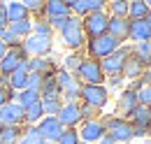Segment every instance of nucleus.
Segmentation results:
<instances>
[{
	"mask_svg": "<svg viewBox=\"0 0 151 144\" xmlns=\"http://www.w3.org/2000/svg\"><path fill=\"white\" fill-rule=\"evenodd\" d=\"M75 77L81 81V84H88V86H105V72L100 68V63L93 60V58H84L77 68Z\"/></svg>",
	"mask_w": 151,
	"mask_h": 144,
	"instance_id": "obj_1",
	"label": "nucleus"
},
{
	"mask_svg": "<svg viewBox=\"0 0 151 144\" xmlns=\"http://www.w3.org/2000/svg\"><path fill=\"white\" fill-rule=\"evenodd\" d=\"M102 128H105L107 137H109L114 144L116 142L128 144L132 137H135V135H132V126L126 121V119H121V116H109V119H105V121H102Z\"/></svg>",
	"mask_w": 151,
	"mask_h": 144,
	"instance_id": "obj_2",
	"label": "nucleus"
},
{
	"mask_svg": "<svg viewBox=\"0 0 151 144\" xmlns=\"http://www.w3.org/2000/svg\"><path fill=\"white\" fill-rule=\"evenodd\" d=\"M60 37H63V44L65 47H70V49H79L81 44H84V28H81V19L79 17H68V23H65V28L60 30Z\"/></svg>",
	"mask_w": 151,
	"mask_h": 144,
	"instance_id": "obj_3",
	"label": "nucleus"
},
{
	"mask_svg": "<svg viewBox=\"0 0 151 144\" xmlns=\"http://www.w3.org/2000/svg\"><path fill=\"white\" fill-rule=\"evenodd\" d=\"M119 47H121V44H119L112 35H100V37L88 40V56H91L93 60H102V58H107L109 54H114Z\"/></svg>",
	"mask_w": 151,
	"mask_h": 144,
	"instance_id": "obj_4",
	"label": "nucleus"
},
{
	"mask_svg": "<svg viewBox=\"0 0 151 144\" xmlns=\"http://www.w3.org/2000/svg\"><path fill=\"white\" fill-rule=\"evenodd\" d=\"M107 14L105 12H93V14H86L81 19V28H84V35H88L91 40L100 35H107Z\"/></svg>",
	"mask_w": 151,
	"mask_h": 144,
	"instance_id": "obj_5",
	"label": "nucleus"
},
{
	"mask_svg": "<svg viewBox=\"0 0 151 144\" xmlns=\"http://www.w3.org/2000/svg\"><path fill=\"white\" fill-rule=\"evenodd\" d=\"M28 58V54L23 51V47H12V49H7V54L2 56V60H0V77H9L12 72L19 68L21 63Z\"/></svg>",
	"mask_w": 151,
	"mask_h": 144,
	"instance_id": "obj_6",
	"label": "nucleus"
},
{
	"mask_svg": "<svg viewBox=\"0 0 151 144\" xmlns=\"http://www.w3.org/2000/svg\"><path fill=\"white\" fill-rule=\"evenodd\" d=\"M107 89L105 86H88V84H84L81 86V93H79V98L84 100V105H88V107L93 109H100L107 105Z\"/></svg>",
	"mask_w": 151,
	"mask_h": 144,
	"instance_id": "obj_7",
	"label": "nucleus"
},
{
	"mask_svg": "<svg viewBox=\"0 0 151 144\" xmlns=\"http://www.w3.org/2000/svg\"><path fill=\"white\" fill-rule=\"evenodd\" d=\"M128 54H130V49H128V47H119L114 54H109L107 58H102V60H98V63H100L102 72H107V74H121L123 65H126Z\"/></svg>",
	"mask_w": 151,
	"mask_h": 144,
	"instance_id": "obj_8",
	"label": "nucleus"
},
{
	"mask_svg": "<svg viewBox=\"0 0 151 144\" xmlns=\"http://www.w3.org/2000/svg\"><path fill=\"white\" fill-rule=\"evenodd\" d=\"M79 132V140L86 144L91 142H100L105 137V128H102V121H95V119H88V121H81V130Z\"/></svg>",
	"mask_w": 151,
	"mask_h": 144,
	"instance_id": "obj_9",
	"label": "nucleus"
},
{
	"mask_svg": "<svg viewBox=\"0 0 151 144\" xmlns=\"http://www.w3.org/2000/svg\"><path fill=\"white\" fill-rule=\"evenodd\" d=\"M128 40H132L135 44L151 42V26L147 23V19H128Z\"/></svg>",
	"mask_w": 151,
	"mask_h": 144,
	"instance_id": "obj_10",
	"label": "nucleus"
},
{
	"mask_svg": "<svg viewBox=\"0 0 151 144\" xmlns=\"http://www.w3.org/2000/svg\"><path fill=\"white\" fill-rule=\"evenodd\" d=\"M37 130H40V135H42L44 142H54L56 144V140L60 137V132H63L65 128L58 123L56 116H44V119L37 123Z\"/></svg>",
	"mask_w": 151,
	"mask_h": 144,
	"instance_id": "obj_11",
	"label": "nucleus"
},
{
	"mask_svg": "<svg viewBox=\"0 0 151 144\" xmlns=\"http://www.w3.org/2000/svg\"><path fill=\"white\" fill-rule=\"evenodd\" d=\"M58 123L63 128H75L81 123V112H79V102H63V107L58 112Z\"/></svg>",
	"mask_w": 151,
	"mask_h": 144,
	"instance_id": "obj_12",
	"label": "nucleus"
},
{
	"mask_svg": "<svg viewBox=\"0 0 151 144\" xmlns=\"http://www.w3.org/2000/svg\"><path fill=\"white\" fill-rule=\"evenodd\" d=\"M23 51L26 54H35V56H47L51 51V40L47 37H37V35H28L23 42H21Z\"/></svg>",
	"mask_w": 151,
	"mask_h": 144,
	"instance_id": "obj_13",
	"label": "nucleus"
},
{
	"mask_svg": "<svg viewBox=\"0 0 151 144\" xmlns=\"http://www.w3.org/2000/svg\"><path fill=\"white\" fill-rule=\"evenodd\" d=\"M0 123L2 126H21L23 123V107L17 102H7L0 107Z\"/></svg>",
	"mask_w": 151,
	"mask_h": 144,
	"instance_id": "obj_14",
	"label": "nucleus"
},
{
	"mask_svg": "<svg viewBox=\"0 0 151 144\" xmlns=\"http://www.w3.org/2000/svg\"><path fill=\"white\" fill-rule=\"evenodd\" d=\"M128 119H130L128 123H130L135 130H144V132H147V130L151 128V107L137 105V107H135V112H132Z\"/></svg>",
	"mask_w": 151,
	"mask_h": 144,
	"instance_id": "obj_15",
	"label": "nucleus"
},
{
	"mask_svg": "<svg viewBox=\"0 0 151 144\" xmlns=\"http://www.w3.org/2000/svg\"><path fill=\"white\" fill-rule=\"evenodd\" d=\"M7 84H9V89H12V91H23V89H28V58H26L19 68H17V70L7 77Z\"/></svg>",
	"mask_w": 151,
	"mask_h": 144,
	"instance_id": "obj_16",
	"label": "nucleus"
},
{
	"mask_svg": "<svg viewBox=\"0 0 151 144\" xmlns=\"http://www.w3.org/2000/svg\"><path fill=\"white\" fill-rule=\"evenodd\" d=\"M147 70L144 68V63L137 58V56L132 54H128V58H126V65H123V70H121V74H123V79H130V81H135V79H139L142 77V72Z\"/></svg>",
	"mask_w": 151,
	"mask_h": 144,
	"instance_id": "obj_17",
	"label": "nucleus"
},
{
	"mask_svg": "<svg viewBox=\"0 0 151 144\" xmlns=\"http://www.w3.org/2000/svg\"><path fill=\"white\" fill-rule=\"evenodd\" d=\"M107 35H112L119 44H121L123 40H128V19L109 17L107 19Z\"/></svg>",
	"mask_w": 151,
	"mask_h": 144,
	"instance_id": "obj_18",
	"label": "nucleus"
},
{
	"mask_svg": "<svg viewBox=\"0 0 151 144\" xmlns=\"http://www.w3.org/2000/svg\"><path fill=\"white\" fill-rule=\"evenodd\" d=\"M28 72H35V74H54L56 72V63L51 58H44V56H35V58H28Z\"/></svg>",
	"mask_w": 151,
	"mask_h": 144,
	"instance_id": "obj_19",
	"label": "nucleus"
},
{
	"mask_svg": "<svg viewBox=\"0 0 151 144\" xmlns=\"http://www.w3.org/2000/svg\"><path fill=\"white\" fill-rule=\"evenodd\" d=\"M40 100L47 102V100H60V89H58L54 74H47L42 79V89H40Z\"/></svg>",
	"mask_w": 151,
	"mask_h": 144,
	"instance_id": "obj_20",
	"label": "nucleus"
},
{
	"mask_svg": "<svg viewBox=\"0 0 151 144\" xmlns=\"http://www.w3.org/2000/svg\"><path fill=\"white\" fill-rule=\"evenodd\" d=\"M137 105H139V102H137V93L130 91V89H126L121 93V98H119V114H121V119H123V116H130Z\"/></svg>",
	"mask_w": 151,
	"mask_h": 144,
	"instance_id": "obj_21",
	"label": "nucleus"
},
{
	"mask_svg": "<svg viewBox=\"0 0 151 144\" xmlns=\"http://www.w3.org/2000/svg\"><path fill=\"white\" fill-rule=\"evenodd\" d=\"M42 14L49 19H58V17H70V9H68V5L65 2H58V0H49V2H44V7H42Z\"/></svg>",
	"mask_w": 151,
	"mask_h": 144,
	"instance_id": "obj_22",
	"label": "nucleus"
},
{
	"mask_svg": "<svg viewBox=\"0 0 151 144\" xmlns=\"http://www.w3.org/2000/svg\"><path fill=\"white\" fill-rule=\"evenodd\" d=\"M5 9H7V19H9V23H17V21H26V19H30L28 9L23 7V2H5Z\"/></svg>",
	"mask_w": 151,
	"mask_h": 144,
	"instance_id": "obj_23",
	"label": "nucleus"
},
{
	"mask_svg": "<svg viewBox=\"0 0 151 144\" xmlns=\"http://www.w3.org/2000/svg\"><path fill=\"white\" fill-rule=\"evenodd\" d=\"M21 126H0V144H19Z\"/></svg>",
	"mask_w": 151,
	"mask_h": 144,
	"instance_id": "obj_24",
	"label": "nucleus"
},
{
	"mask_svg": "<svg viewBox=\"0 0 151 144\" xmlns=\"http://www.w3.org/2000/svg\"><path fill=\"white\" fill-rule=\"evenodd\" d=\"M44 119V109H42V102H35V105H30V107L23 109V121L28 123V126H35V123H40Z\"/></svg>",
	"mask_w": 151,
	"mask_h": 144,
	"instance_id": "obj_25",
	"label": "nucleus"
},
{
	"mask_svg": "<svg viewBox=\"0 0 151 144\" xmlns=\"http://www.w3.org/2000/svg\"><path fill=\"white\" fill-rule=\"evenodd\" d=\"M7 30H9L12 35H17L19 40H21V37H28V35H33V21H30V19H26V21L9 23V26H7Z\"/></svg>",
	"mask_w": 151,
	"mask_h": 144,
	"instance_id": "obj_26",
	"label": "nucleus"
},
{
	"mask_svg": "<svg viewBox=\"0 0 151 144\" xmlns=\"http://www.w3.org/2000/svg\"><path fill=\"white\" fill-rule=\"evenodd\" d=\"M149 17V7H147V2H142V0H132L128 2V19L135 21V19H147Z\"/></svg>",
	"mask_w": 151,
	"mask_h": 144,
	"instance_id": "obj_27",
	"label": "nucleus"
},
{
	"mask_svg": "<svg viewBox=\"0 0 151 144\" xmlns=\"http://www.w3.org/2000/svg\"><path fill=\"white\" fill-rule=\"evenodd\" d=\"M81 86H84V84H81V81L75 77V79H72L65 89L60 91V95L65 98V102H77V98H79V93H81Z\"/></svg>",
	"mask_w": 151,
	"mask_h": 144,
	"instance_id": "obj_28",
	"label": "nucleus"
},
{
	"mask_svg": "<svg viewBox=\"0 0 151 144\" xmlns=\"http://www.w3.org/2000/svg\"><path fill=\"white\" fill-rule=\"evenodd\" d=\"M14 98H17V105L26 109V107L35 105V102L40 100V93H37V91H30V89H23L19 95H14Z\"/></svg>",
	"mask_w": 151,
	"mask_h": 144,
	"instance_id": "obj_29",
	"label": "nucleus"
},
{
	"mask_svg": "<svg viewBox=\"0 0 151 144\" xmlns=\"http://www.w3.org/2000/svg\"><path fill=\"white\" fill-rule=\"evenodd\" d=\"M44 140H42V135H40L37 126H28L23 132H21V140L19 144H42Z\"/></svg>",
	"mask_w": 151,
	"mask_h": 144,
	"instance_id": "obj_30",
	"label": "nucleus"
},
{
	"mask_svg": "<svg viewBox=\"0 0 151 144\" xmlns=\"http://www.w3.org/2000/svg\"><path fill=\"white\" fill-rule=\"evenodd\" d=\"M51 33H54V30H51V26H49L47 19H37V21H33V35L51 40Z\"/></svg>",
	"mask_w": 151,
	"mask_h": 144,
	"instance_id": "obj_31",
	"label": "nucleus"
},
{
	"mask_svg": "<svg viewBox=\"0 0 151 144\" xmlns=\"http://www.w3.org/2000/svg\"><path fill=\"white\" fill-rule=\"evenodd\" d=\"M130 51H132L135 56H137V58H139L142 63H144V68H149V65H151V56H149V42H142V44H135V47H132Z\"/></svg>",
	"mask_w": 151,
	"mask_h": 144,
	"instance_id": "obj_32",
	"label": "nucleus"
},
{
	"mask_svg": "<svg viewBox=\"0 0 151 144\" xmlns=\"http://www.w3.org/2000/svg\"><path fill=\"white\" fill-rule=\"evenodd\" d=\"M79 132H77L75 128H65L63 132H60V137L56 140V144H79Z\"/></svg>",
	"mask_w": 151,
	"mask_h": 144,
	"instance_id": "obj_33",
	"label": "nucleus"
},
{
	"mask_svg": "<svg viewBox=\"0 0 151 144\" xmlns=\"http://www.w3.org/2000/svg\"><path fill=\"white\" fill-rule=\"evenodd\" d=\"M109 12H112V17H116V19H128V2L114 0V2H109Z\"/></svg>",
	"mask_w": 151,
	"mask_h": 144,
	"instance_id": "obj_34",
	"label": "nucleus"
},
{
	"mask_svg": "<svg viewBox=\"0 0 151 144\" xmlns=\"http://www.w3.org/2000/svg\"><path fill=\"white\" fill-rule=\"evenodd\" d=\"M54 79H56L58 89L63 91V89H65V86H68V84H70V81H72V79H75V74H72V72H68V70H63V68H60V70H56V72H54Z\"/></svg>",
	"mask_w": 151,
	"mask_h": 144,
	"instance_id": "obj_35",
	"label": "nucleus"
},
{
	"mask_svg": "<svg viewBox=\"0 0 151 144\" xmlns=\"http://www.w3.org/2000/svg\"><path fill=\"white\" fill-rule=\"evenodd\" d=\"M40 102H42V100H40ZM60 107H63V102H60V100H47V102H42L44 116H58Z\"/></svg>",
	"mask_w": 151,
	"mask_h": 144,
	"instance_id": "obj_36",
	"label": "nucleus"
},
{
	"mask_svg": "<svg viewBox=\"0 0 151 144\" xmlns=\"http://www.w3.org/2000/svg\"><path fill=\"white\" fill-rule=\"evenodd\" d=\"M137 102L144 105V107H151V84H147L137 91Z\"/></svg>",
	"mask_w": 151,
	"mask_h": 144,
	"instance_id": "obj_37",
	"label": "nucleus"
},
{
	"mask_svg": "<svg viewBox=\"0 0 151 144\" xmlns=\"http://www.w3.org/2000/svg\"><path fill=\"white\" fill-rule=\"evenodd\" d=\"M81 60H84V56H79V54H70L68 58H65V68H63V70H68V72H72V74H75Z\"/></svg>",
	"mask_w": 151,
	"mask_h": 144,
	"instance_id": "obj_38",
	"label": "nucleus"
},
{
	"mask_svg": "<svg viewBox=\"0 0 151 144\" xmlns=\"http://www.w3.org/2000/svg\"><path fill=\"white\" fill-rule=\"evenodd\" d=\"M42 74H35V72H28V89L30 91H37L40 93V89H42Z\"/></svg>",
	"mask_w": 151,
	"mask_h": 144,
	"instance_id": "obj_39",
	"label": "nucleus"
},
{
	"mask_svg": "<svg viewBox=\"0 0 151 144\" xmlns=\"http://www.w3.org/2000/svg\"><path fill=\"white\" fill-rule=\"evenodd\" d=\"M17 93L9 89V86H0V107L2 105H7V102H12V98H14Z\"/></svg>",
	"mask_w": 151,
	"mask_h": 144,
	"instance_id": "obj_40",
	"label": "nucleus"
},
{
	"mask_svg": "<svg viewBox=\"0 0 151 144\" xmlns=\"http://www.w3.org/2000/svg\"><path fill=\"white\" fill-rule=\"evenodd\" d=\"M23 7L28 9V14H30V12L42 14V7H44V2H40V0H26V2H23Z\"/></svg>",
	"mask_w": 151,
	"mask_h": 144,
	"instance_id": "obj_41",
	"label": "nucleus"
},
{
	"mask_svg": "<svg viewBox=\"0 0 151 144\" xmlns=\"http://www.w3.org/2000/svg\"><path fill=\"white\" fill-rule=\"evenodd\" d=\"M86 7H88V14H93V12H105V2H102V0H86Z\"/></svg>",
	"mask_w": 151,
	"mask_h": 144,
	"instance_id": "obj_42",
	"label": "nucleus"
},
{
	"mask_svg": "<svg viewBox=\"0 0 151 144\" xmlns=\"http://www.w3.org/2000/svg\"><path fill=\"white\" fill-rule=\"evenodd\" d=\"M65 23H68V17L49 19V26H51V30H54V28H56V30H63V28H65Z\"/></svg>",
	"mask_w": 151,
	"mask_h": 144,
	"instance_id": "obj_43",
	"label": "nucleus"
},
{
	"mask_svg": "<svg viewBox=\"0 0 151 144\" xmlns=\"http://www.w3.org/2000/svg\"><path fill=\"white\" fill-rule=\"evenodd\" d=\"M9 26V19H7V9H5V2H0V30H5Z\"/></svg>",
	"mask_w": 151,
	"mask_h": 144,
	"instance_id": "obj_44",
	"label": "nucleus"
},
{
	"mask_svg": "<svg viewBox=\"0 0 151 144\" xmlns=\"http://www.w3.org/2000/svg\"><path fill=\"white\" fill-rule=\"evenodd\" d=\"M107 84H109L112 89H119V86L123 84V74H109V77H107Z\"/></svg>",
	"mask_w": 151,
	"mask_h": 144,
	"instance_id": "obj_45",
	"label": "nucleus"
},
{
	"mask_svg": "<svg viewBox=\"0 0 151 144\" xmlns=\"http://www.w3.org/2000/svg\"><path fill=\"white\" fill-rule=\"evenodd\" d=\"M139 79H142V84H144V86H147V84H151V65L142 72V77H139Z\"/></svg>",
	"mask_w": 151,
	"mask_h": 144,
	"instance_id": "obj_46",
	"label": "nucleus"
},
{
	"mask_svg": "<svg viewBox=\"0 0 151 144\" xmlns=\"http://www.w3.org/2000/svg\"><path fill=\"white\" fill-rule=\"evenodd\" d=\"M5 54H7V44L0 40V60H2V56H5Z\"/></svg>",
	"mask_w": 151,
	"mask_h": 144,
	"instance_id": "obj_47",
	"label": "nucleus"
},
{
	"mask_svg": "<svg viewBox=\"0 0 151 144\" xmlns=\"http://www.w3.org/2000/svg\"><path fill=\"white\" fill-rule=\"evenodd\" d=\"M98 144H114V142H112V140H109V137H107V135H105V137H102V140H100V142H98Z\"/></svg>",
	"mask_w": 151,
	"mask_h": 144,
	"instance_id": "obj_48",
	"label": "nucleus"
},
{
	"mask_svg": "<svg viewBox=\"0 0 151 144\" xmlns=\"http://www.w3.org/2000/svg\"><path fill=\"white\" fill-rule=\"evenodd\" d=\"M147 23H149V26H151V12H149V17H147Z\"/></svg>",
	"mask_w": 151,
	"mask_h": 144,
	"instance_id": "obj_49",
	"label": "nucleus"
},
{
	"mask_svg": "<svg viewBox=\"0 0 151 144\" xmlns=\"http://www.w3.org/2000/svg\"><path fill=\"white\" fill-rule=\"evenodd\" d=\"M149 56H151V42H149Z\"/></svg>",
	"mask_w": 151,
	"mask_h": 144,
	"instance_id": "obj_50",
	"label": "nucleus"
},
{
	"mask_svg": "<svg viewBox=\"0 0 151 144\" xmlns=\"http://www.w3.org/2000/svg\"><path fill=\"white\" fill-rule=\"evenodd\" d=\"M42 144H54V142H42Z\"/></svg>",
	"mask_w": 151,
	"mask_h": 144,
	"instance_id": "obj_51",
	"label": "nucleus"
},
{
	"mask_svg": "<svg viewBox=\"0 0 151 144\" xmlns=\"http://www.w3.org/2000/svg\"><path fill=\"white\" fill-rule=\"evenodd\" d=\"M0 37H2V30H0Z\"/></svg>",
	"mask_w": 151,
	"mask_h": 144,
	"instance_id": "obj_52",
	"label": "nucleus"
},
{
	"mask_svg": "<svg viewBox=\"0 0 151 144\" xmlns=\"http://www.w3.org/2000/svg\"><path fill=\"white\" fill-rule=\"evenodd\" d=\"M79 144H86V142H79Z\"/></svg>",
	"mask_w": 151,
	"mask_h": 144,
	"instance_id": "obj_53",
	"label": "nucleus"
},
{
	"mask_svg": "<svg viewBox=\"0 0 151 144\" xmlns=\"http://www.w3.org/2000/svg\"><path fill=\"white\" fill-rule=\"evenodd\" d=\"M147 144H151V140H149V142H147Z\"/></svg>",
	"mask_w": 151,
	"mask_h": 144,
	"instance_id": "obj_54",
	"label": "nucleus"
},
{
	"mask_svg": "<svg viewBox=\"0 0 151 144\" xmlns=\"http://www.w3.org/2000/svg\"><path fill=\"white\" fill-rule=\"evenodd\" d=\"M149 132H151V128H149Z\"/></svg>",
	"mask_w": 151,
	"mask_h": 144,
	"instance_id": "obj_55",
	"label": "nucleus"
},
{
	"mask_svg": "<svg viewBox=\"0 0 151 144\" xmlns=\"http://www.w3.org/2000/svg\"><path fill=\"white\" fill-rule=\"evenodd\" d=\"M0 126H2V123H0Z\"/></svg>",
	"mask_w": 151,
	"mask_h": 144,
	"instance_id": "obj_56",
	"label": "nucleus"
}]
</instances>
